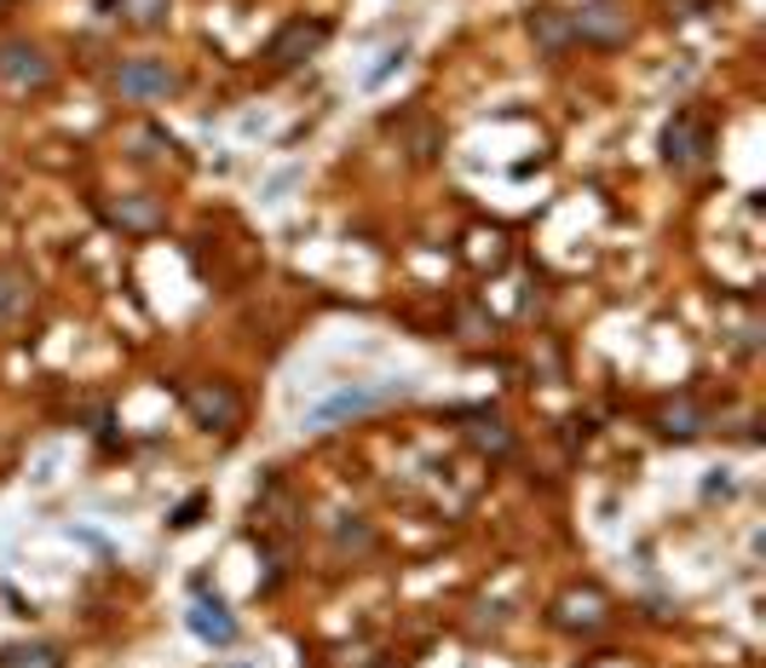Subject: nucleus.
<instances>
[{
    "mask_svg": "<svg viewBox=\"0 0 766 668\" xmlns=\"http://www.w3.org/2000/svg\"><path fill=\"white\" fill-rule=\"evenodd\" d=\"M530 41H537L548 58L559 52H571L576 47V29H571V12H559V7H542V12H530Z\"/></svg>",
    "mask_w": 766,
    "mask_h": 668,
    "instance_id": "obj_9",
    "label": "nucleus"
},
{
    "mask_svg": "<svg viewBox=\"0 0 766 668\" xmlns=\"http://www.w3.org/2000/svg\"><path fill=\"white\" fill-rule=\"evenodd\" d=\"M559 628H571V634H594L600 623H605V594H594V588H576V594H565L559 599Z\"/></svg>",
    "mask_w": 766,
    "mask_h": 668,
    "instance_id": "obj_8",
    "label": "nucleus"
},
{
    "mask_svg": "<svg viewBox=\"0 0 766 668\" xmlns=\"http://www.w3.org/2000/svg\"><path fill=\"white\" fill-rule=\"evenodd\" d=\"M461 432H467V444H473V450H484V455H508V450H513V432H508V421H502V415H490V410H473Z\"/></svg>",
    "mask_w": 766,
    "mask_h": 668,
    "instance_id": "obj_10",
    "label": "nucleus"
},
{
    "mask_svg": "<svg viewBox=\"0 0 766 668\" xmlns=\"http://www.w3.org/2000/svg\"><path fill=\"white\" fill-rule=\"evenodd\" d=\"M115 86H122V99L133 104H151V99H167L173 86H180V75H173L162 58H133V64L115 70Z\"/></svg>",
    "mask_w": 766,
    "mask_h": 668,
    "instance_id": "obj_5",
    "label": "nucleus"
},
{
    "mask_svg": "<svg viewBox=\"0 0 766 668\" xmlns=\"http://www.w3.org/2000/svg\"><path fill=\"white\" fill-rule=\"evenodd\" d=\"M663 432H668V439H692V432H703V410H697V403L692 398H674V403H663Z\"/></svg>",
    "mask_w": 766,
    "mask_h": 668,
    "instance_id": "obj_13",
    "label": "nucleus"
},
{
    "mask_svg": "<svg viewBox=\"0 0 766 668\" xmlns=\"http://www.w3.org/2000/svg\"><path fill=\"white\" fill-rule=\"evenodd\" d=\"M185 410L196 427H208V432H231V427H243V392L231 387V381H196L185 392Z\"/></svg>",
    "mask_w": 766,
    "mask_h": 668,
    "instance_id": "obj_2",
    "label": "nucleus"
},
{
    "mask_svg": "<svg viewBox=\"0 0 766 668\" xmlns=\"http://www.w3.org/2000/svg\"><path fill=\"white\" fill-rule=\"evenodd\" d=\"M0 81H7L12 93H29V86H47V81H52L47 52H41V47H29V41H7V47H0Z\"/></svg>",
    "mask_w": 766,
    "mask_h": 668,
    "instance_id": "obj_6",
    "label": "nucleus"
},
{
    "mask_svg": "<svg viewBox=\"0 0 766 668\" xmlns=\"http://www.w3.org/2000/svg\"><path fill=\"white\" fill-rule=\"evenodd\" d=\"M18 306H29V282L18 271H0V317H12Z\"/></svg>",
    "mask_w": 766,
    "mask_h": 668,
    "instance_id": "obj_16",
    "label": "nucleus"
},
{
    "mask_svg": "<svg viewBox=\"0 0 766 668\" xmlns=\"http://www.w3.org/2000/svg\"><path fill=\"white\" fill-rule=\"evenodd\" d=\"M202 507H208V496H191V502H180V513H173V531H191L196 518H202Z\"/></svg>",
    "mask_w": 766,
    "mask_h": 668,
    "instance_id": "obj_17",
    "label": "nucleus"
},
{
    "mask_svg": "<svg viewBox=\"0 0 766 668\" xmlns=\"http://www.w3.org/2000/svg\"><path fill=\"white\" fill-rule=\"evenodd\" d=\"M323 41H329V23H323V18H294V23H283L277 35H272L265 58H272L277 70H294V64H306Z\"/></svg>",
    "mask_w": 766,
    "mask_h": 668,
    "instance_id": "obj_3",
    "label": "nucleus"
},
{
    "mask_svg": "<svg viewBox=\"0 0 766 668\" xmlns=\"http://www.w3.org/2000/svg\"><path fill=\"white\" fill-rule=\"evenodd\" d=\"M392 398H398V387H375V392L346 387V392H335L329 403H317V410H311V427H335V421H346V415H369V410H380V403H392Z\"/></svg>",
    "mask_w": 766,
    "mask_h": 668,
    "instance_id": "obj_7",
    "label": "nucleus"
},
{
    "mask_svg": "<svg viewBox=\"0 0 766 668\" xmlns=\"http://www.w3.org/2000/svg\"><path fill=\"white\" fill-rule=\"evenodd\" d=\"M576 41H594V47H623L629 41V12L616 0H588V7L571 12Z\"/></svg>",
    "mask_w": 766,
    "mask_h": 668,
    "instance_id": "obj_4",
    "label": "nucleus"
},
{
    "mask_svg": "<svg viewBox=\"0 0 766 668\" xmlns=\"http://www.w3.org/2000/svg\"><path fill=\"white\" fill-rule=\"evenodd\" d=\"M191 628L202 634V640H214V646H231V640H237V623L225 617L219 599H196V605H191Z\"/></svg>",
    "mask_w": 766,
    "mask_h": 668,
    "instance_id": "obj_11",
    "label": "nucleus"
},
{
    "mask_svg": "<svg viewBox=\"0 0 766 668\" xmlns=\"http://www.w3.org/2000/svg\"><path fill=\"white\" fill-rule=\"evenodd\" d=\"M0 668H64L52 646H7L0 651Z\"/></svg>",
    "mask_w": 766,
    "mask_h": 668,
    "instance_id": "obj_14",
    "label": "nucleus"
},
{
    "mask_svg": "<svg viewBox=\"0 0 766 668\" xmlns=\"http://www.w3.org/2000/svg\"><path fill=\"white\" fill-rule=\"evenodd\" d=\"M110 219L122 225V230H156L162 225V202L156 196H122L110 208Z\"/></svg>",
    "mask_w": 766,
    "mask_h": 668,
    "instance_id": "obj_12",
    "label": "nucleus"
},
{
    "mask_svg": "<svg viewBox=\"0 0 766 668\" xmlns=\"http://www.w3.org/2000/svg\"><path fill=\"white\" fill-rule=\"evenodd\" d=\"M104 7H127V18H133L139 29H151V23L167 18V0H104Z\"/></svg>",
    "mask_w": 766,
    "mask_h": 668,
    "instance_id": "obj_15",
    "label": "nucleus"
},
{
    "mask_svg": "<svg viewBox=\"0 0 766 668\" xmlns=\"http://www.w3.org/2000/svg\"><path fill=\"white\" fill-rule=\"evenodd\" d=\"M709 151H715V133H709V122H703L697 110H681L663 127V162L674 173H697L703 162H709Z\"/></svg>",
    "mask_w": 766,
    "mask_h": 668,
    "instance_id": "obj_1",
    "label": "nucleus"
}]
</instances>
